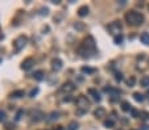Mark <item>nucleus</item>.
Returning a JSON list of instances; mask_svg holds the SVG:
<instances>
[{
  "label": "nucleus",
  "instance_id": "obj_1",
  "mask_svg": "<svg viewBox=\"0 0 149 130\" xmlns=\"http://www.w3.org/2000/svg\"><path fill=\"white\" fill-rule=\"evenodd\" d=\"M125 21L129 25H141L144 23V16L136 11H131L125 14Z\"/></svg>",
  "mask_w": 149,
  "mask_h": 130
},
{
  "label": "nucleus",
  "instance_id": "obj_2",
  "mask_svg": "<svg viewBox=\"0 0 149 130\" xmlns=\"http://www.w3.org/2000/svg\"><path fill=\"white\" fill-rule=\"evenodd\" d=\"M26 42H28L26 37H24V36L17 37V38L13 41V47H15V50H16V51H20L21 49H23L24 46L26 45Z\"/></svg>",
  "mask_w": 149,
  "mask_h": 130
},
{
  "label": "nucleus",
  "instance_id": "obj_3",
  "mask_svg": "<svg viewBox=\"0 0 149 130\" xmlns=\"http://www.w3.org/2000/svg\"><path fill=\"white\" fill-rule=\"evenodd\" d=\"M108 30H109V33H112L115 37L119 36L121 32V24L119 23V21H114V23H111L108 25Z\"/></svg>",
  "mask_w": 149,
  "mask_h": 130
},
{
  "label": "nucleus",
  "instance_id": "obj_4",
  "mask_svg": "<svg viewBox=\"0 0 149 130\" xmlns=\"http://www.w3.org/2000/svg\"><path fill=\"white\" fill-rule=\"evenodd\" d=\"M82 47H85L86 50H95V41H94V38L92 37H87L86 40H85V42H83V46Z\"/></svg>",
  "mask_w": 149,
  "mask_h": 130
},
{
  "label": "nucleus",
  "instance_id": "obj_5",
  "mask_svg": "<svg viewBox=\"0 0 149 130\" xmlns=\"http://www.w3.org/2000/svg\"><path fill=\"white\" fill-rule=\"evenodd\" d=\"M77 104H78V107L82 108L83 110L89 109V100H87V97H85V96H79V97H78Z\"/></svg>",
  "mask_w": 149,
  "mask_h": 130
},
{
  "label": "nucleus",
  "instance_id": "obj_6",
  "mask_svg": "<svg viewBox=\"0 0 149 130\" xmlns=\"http://www.w3.org/2000/svg\"><path fill=\"white\" fill-rule=\"evenodd\" d=\"M33 65H35V59H33V58H28V59H25L23 62L21 68H23V70H25V71H28V70H30Z\"/></svg>",
  "mask_w": 149,
  "mask_h": 130
},
{
  "label": "nucleus",
  "instance_id": "obj_7",
  "mask_svg": "<svg viewBox=\"0 0 149 130\" xmlns=\"http://www.w3.org/2000/svg\"><path fill=\"white\" fill-rule=\"evenodd\" d=\"M74 89H75V85L73 84V83H65V84L62 85V88H61L62 92H73Z\"/></svg>",
  "mask_w": 149,
  "mask_h": 130
},
{
  "label": "nucleus",
  "instance_id": "obj_8",
  "mask_svg": "<svg viewBox=\"0 0 149 130\" xmlns=\"http://www.w3.org/2000/svg\"><path fill=\"white\" fill-rule=\"evenodd\" d=\"M89 94L91 95V96H92V99H94L95 101H98V102H99V101H100V100H102V97H100V95H99V92H98L96 89H94V88H90V89H89Z\"/></svg>",
  "mask_w": 149,
  "mask_h": 130
},
{
  "label": "nucleus",
  "instance_id": "obj_9",
  "mask_svg": "<svg viewBox=\"0 0 149 130\" xmlns=\"http://www.w3.org/2000/svg\"><path fill=\"white\" fill-rule=\"evenodd\" d=\"M89 7L87 6H83V7H80L79 9H78V14H79L80 17H85V16H87L89 14Z\"/></svg>",
  "mask_w": 149,
  "mask_h": 130
},
{
  "label": "nucleus",
  "instance_id": "obj_10",
  "mask_svg": "<svg viewBox=\"0 0 149 130\" xmlns=\"http://www.w3.org/2000/svg\"><path fill=\"white\" fill-rule=\"evenodd\" d=\"M52 65H53V70H55V71H58V70L62 68V62H61L60 59H53Z\"/></svg>",
  "mask_w": 149,
  "mask_h": 130
},
{
  "label": "nucleus",
  "instance_id": "obj_11",
  "mask_svg": "<svg viewBox=\"0 0 149 130\" xmlns=\"http://www.w3.org/2000/svg\"><path fill=\"white\" fill-rule=\"evenodd\" d=\"M140 40H141V42L144 43V45H146V46H149V33H143L140 36Z\"/></svg>",
  "mask_w": 149,
  "mask_h": 130
},
{
  "label": "nucleus",
  "instance_id": "obj_12",
  "mask_svg": "<svg viewBox=\"0 0 149 130\" xmlns=\"http://www.w3.org/2000/svg\"><path fill=\"white\" fill-rule=\"evenodd\" d=\"M104 114H106V110H104L103 108H98V109H95V112H94V116L98 117V118L103 117Z\"/></svg>",
  "mask_w": 149,
  "mask_h": 130
},
{
  "label": "nucleus",
  "instance_id": "obj_13",
  "mask_svg": "<svg viewBox=\"0 0 149 130\" xmlns=\"http://www.w3.org/2000/svg\"><path fill=\"white\" fill-rule=\"evenodd\" d=\"M133 99L137 102H143L144 100H145V96H144L143 94H140V92H135V94H133Z\"/></svg>",
  "mask_w": 149,
  "mask_h": 130
},
{
  "label": "nucleus",
  "instance_id": "obj_14",
  "mask_svg": "<svg viewBox=\"0 0 149 130\" xmlns=\"http://www.w3.org/2000/svg\"><path fill=\"white\" fill-rule=\"evenodd\" d=\"M106 92H109V94L112 95V96H118V95H120V89H116V88H111V87H108V88H106Z\"/></svg>",
  "mask_w": 149,
  "mask_h": 130
},
{
  "label": "nucleus",
  "instance_id": "obj_15",
  "mask_svg": "<svg viewBox=\"0 0 149 130\" xmlns=\"http://www.w3.org/2000/svg\"><path fill=\"white\" fill-rule=\"evenodd\" d=\"M24 95H25V92L20 89V91H15V92H12L11 97H13V99H19V97H23Z\"/></svg>",
  "mask_w": 149,
  "mask_h": 130
},
{
  "label": "nucleus",
  "instance_id": "obj_16",
  "mask_svg": "<svg viewBox=\"0 0 149 130\" xmlns=\"http://www.w3.org/2000/svg\"><path fill=\"white\" fill-rule=\"evenodd\" d=\"M121 109H123L124 112H129V110H132V107L128 101H123L121 102Z\"/></svg>",
  "mask_w": 149,
  "mask_h": 130
},
{
  "label": "nucleus",
  "instance_id": "obj_17",
  "mask_svg": "<svg viewBox=\"0 0 149 130\" xmlns=\"http://www.w3.org/2000/svg\"><path fill=\"white\" fill-rule=\"evenodd\" d=\"M33 78H35L36 80H42L45 76H44V72H42V71H36V72L33 74Z\"/></svg>",
  "mask_w": 149,
  "mask_h": 130
},
{
  "label": "nucleus",
  "instance_id": "obj_18",
  "mask_svg": "<svg viewBox=\"0 0 149 130\" xmlns=\"http://www.w3.org/2000/svg\"><path fill=\"white\" fill-rule=\"evenodd\" d=\"M140 84L143 87H149V76H144L143 79L140 80Z\"/></svg>",
  "mask_w": 149,
  "mask_h": 130
},
{
  "label": "nucleus",
  "instance_id": "obj_19",
  "mask_svg": "<svg viewBox=\"0 0 149 130\" xmlns=\"http://www.w3.org/2000/svg\"><path fill=\"white\" fill-rule=\"evenodd\" d=\"M135 83H136L135 76H131L128 80H127V84H128V87H133V85H135Z\"/></svg>",
  "mask_w": 149,
  "mask_h": 130
},
{
  "label": "nucleus",
  "instance_id": "obj_20",
  "mask_svg": "<svg viewBox=\"0 0 149 130\" xmlns=\"http://www.w3.org/2000/svg\"><path fill=\"white\" fill-rule=\"evenodd\" d=\"M114 125H115V122L112 121V120H106V121H104V126L106 127H114Z\"/></svg>",
  "mask_w": 149,
  "mask_h": 130
},
{
  "label": "nucleus",
  "instance_id": "obj_21",
  "mask_svg": "<svg viewBox=\"0 0 149 130\" xmlns=\"http://www.w3.org/2000/svg\"><path fill=\"white\" fill-rule=\"evenodd\" d=\"M78 127H79V125L77 124V122H70V125H69V130H78Z\"/></svg>",
  "mask_w": 149,
  "mask_h": 130
},
{
  "label": "nucleus",
  "instance_id": "obj_22",
  "mask_svg": "<svg viewBox=\"0 0 149 130\" xmlns=\"http://www.w3.org/2000/svg\"><path fill=\"white\" fill-rule=\"evenodd\" d=\"M123 38H124V37L123 36H121V34H119V36H116V37H115V43H118V45H119V43H121V42H123Z\"/></svg>",
  "mask_w": 149,
  "mask_h": 130
},
{
  "label": "nucleus",
  "instance_id": "obj_23",
  "mask_svg": "<svg viewBox=\"0 0 149 130\" xmlns=\"http://www.w3.org/2000/svg\"><path fill=\"white\" fill-rule=\"evenodd\" d=\"M58 116H60V113H58V112H53V113L50 114V117H49V120H50V121H54V120L58 118Z\"/></svg>",
  "mask_w": 149,
  "mask_h": 130
},
{
  "label": "nucleus",
  "instance_id": "obj_24",
  "mask_svg": "<svg viewBox=\"0 0 149 130\" xmlns=\"http://www.w3.org/2000/svg\"><path fill=\"white\" fill-rule=\"evenodd\" d=\"M94 68H90V67H82V72H85V74H92L94 72Z\"/></svg>",
  "mask_w": 149,
  "mask_h": 130
},
{
  "label": "nucleus",
  "instance_id": "obj_25",
  "mask_svg": "<svg viewBox=\"0 0 149 130\" xmlns=\"http://www.w3.org/2000/svg\"><path fill=\"white\" fill-rule=\"evenodd\" d=\"M115 79H116V82H121V80H123V74H121V72H116V74H115Z\"/></svg>",
  "mask_w": 149,
  "mask_h": 130
},
{
  "label": "nucleus",
  "instance_id": "obj_26",
  "mask_svg": "<svg viewBox=\"0 0 149 130\" xmlns=\"http://www.w3.org/2000/svg\"><path fill=\"white\" fill-rule=\"evenodd\" d=\"M139 117H140V118H143V120L149 118V113H146V112H140V114H139Z\"/></svg>",
  "mask_w": 149,
  "mask_h": 130
},
{
  "label": "nucleus",
  "instance_id": "obj_27",
  "mask_svg": "<svg viewBox=\"0 0 149 130\" xmlns=\"http://www.w3.org/2000/svg\"><path fill=\"white\" fill-rule=\"evenodd\" d=\"M3 121H6V113L0 110V122H3Z\"/></svg>",
  "mask_w": 149,
  "mask_h": 130
},
{
  "label": "nucleus",
  "instance_id": "obj_28",
  "mask_svg": "<svg viewBox=\"0 0 149 130\" xmlns=\"http://www.w3.org/2000/svg\"><path fill=\"white\" fill-rule=\"evenodd\" d=\"M37 92H38V88H35V89L30 91V94H29V95H30V97H35V95L37 94Z\"/></svg>",
  "mask_w": 149,
  "mask_h": 130
},
{
  "label": "nucleus",
  "instance_id": "obj_29",
  "mask_svg": "<svg viewBox=\"0 0 149 130\" xmlns=\"http://www.w3.org/2000/svg\"><path fill=\"white\" fill-rule=\"evenodd\" d=\"M21 114H23V110H20V112L17 113V116H16V120H20L21 118Z\"/></svg>",
  "mask_w": 149,
  "mask_h": 130
},
{
  "label": "nucleus",
  "instance_id": "obj_30",
  "mask_svg": "<svg viewBox=\"0 0 149 130\" xmlns=\"http://www.w3.org/2000/svg\"><path fill=\"white\" fill-rule=\"evenodd\" d=\"M141 130H149V126H146V125H144V126L141 127Z\"/></svg>",
  "mask_w": 149,
  "mask_h": 130
},
{
  "label": "nucleus",
  "instance_id": "obj_31",
  "mask_svg": "<svg viewBox=\"0 0 149 130\" xmlns=\"http://www.w3.org/2000/svg\"><path fill=\"white\" fill-rule=\"evenodd\" d=\"M52 3H54V4H58V3H60V0H52Z\"/></svg>",
  "mask_w": 149,
  "mask_h": 130
},
{
  "label": "nucleus",
  "instance_id": "obj_32",
  "mask_svg": "<svg viewBox=\"0 0 149 130\" xmlns=\"http://www.w3.org/2000/svg\"><path fill=\"white\" fill-rule=\"evenodd\" d=\"M57 130H66V129H63V127H58Z\"/></svg>",
  "mask_w": 149,
  "mask_h": 130
}]
</instances>
